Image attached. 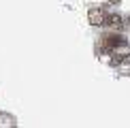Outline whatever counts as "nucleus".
<instances>
[{"label": "nucleus", "instance_id": "3", "mask_svg": "<svg viewBox=\"0 0 130 128\" xmlns=\"http://www.w3.org/2000/svg\"><path fill=\"white\" fill-rule=\"evenodd\" d=\"M107 24H109L111 28H120V26H124V19L120 15H109V17H107Z\"/></svg>", "mask_w": 130, "mask_h": 128}, {"label": "nucleus", "instance_id": "1", "mask_svg": "<svg viewBox=\"0 0 130 128\" xmlns=\"http://www.w3.org/2000/svg\"><path fill=\"white\" fill-rule=\"evenodd\" d=\"M88 19H90L92 26H102V24H107V13H105V9H98V7L90 9V11H88Z\"/></svg>", "mask_w": 130, "mask_h": 128}, {"label": "nucleus", "instance_id": "2", "mask_svg": "<svg viewBox=\"0 0 130 128\" xmlns=\"http://www.w3.org/2000/svg\"><path fill=\"white\" fill-rule=\"evenodd\" d=\"M102 45H105L107 49H120V47H124V36H117V34H107L105 39H102Z\"/></svg>", "mask_w": 130, "mask_h": 128}]
</instances>
